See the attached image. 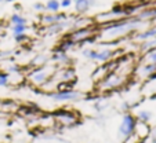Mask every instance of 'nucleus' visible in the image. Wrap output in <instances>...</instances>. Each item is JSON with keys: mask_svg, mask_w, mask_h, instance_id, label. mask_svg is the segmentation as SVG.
Instances as JSON below:
<instances>
[{"mask_svg": "<svg viewBox=\"0 0 156 143\" xmlns=\"http://www.w3.org/2000/svg\"><path fill=\"white\" fill-rule=\"evenodd\" d=\"M144 21L138 18H123V19H116L111 22L104 23V26L100 30V37L102 40H115V39L127 36L130 32L137 30L142 25Z\"/></svg>", "mask_w": 156, "mask_h": 143, "instance_id": "f257e3e1", "label": "nucleus"}, {"mask_svg": "<svg viewBox=\"0 0 156 143\" xmlns=\"http://www.w3.org/2000/svg\"><path fill=\"white\" fill-rule=\"evenodd\" d=\"M47 97L55 102H76L82 99L83 94L73 88H66V90H57L53 92H48Z\"/></svg>", "mask_w": 156, "mask_h": 143, "instance_id": "f03ea898", "label": "nucleus"}, {"mask_svg": "<svg viewBox=\"0 0 156 143\" xmlns=\"http://www.w3.org/2000/svg\"><path fill=\"white\" fill-rule=\"evenodd\" d=\"M136 127H137L136 117L130 113L123 114L122 123H120V125H119V135L123 138H130L134 132H136Z\"/></svg>", "mask_w": 156, "mask_h": 143, "instance_id": "7ed1b4c3", "label": "nucleus"}, {"mask_svg": "<svg viewBox=\"0 0 156 143\" xmlns=\"http://www.w3.org/2000/svg\"><path fill=\"white\" fill-rule=\"evenodd\" d=\"M93 36H95V30L91 25V26H87V28L73 29L66 37H68L69 40L73 41L75 44H79V43H86V41H88Z\"/></svg>", "mask_w": 156, "mask_h": 143, "instance_id": "20e7f679", "label": "nucleus"}, {"mask_svg": "<svg viewBox=\"0 0 156 143\" xmlns=\"http://www.w3.org/2000/svg\"><path fill=\"white\" fill-rule=\"evenodd\" d=\"M124 83V77L122 74L116 73V72H109L104 79L100 80V88L101 90H115V88L120 87Z\"/></svg>", "mask_w": 156, "mask_h": 143, "instance_id": "39448f33", "label": "nucleus"}, {"mask_svg": "<svg viewBox=\"0 0 156 143\" xmlns=\"http://www.w3.org/2000/svg\"><path fill=\"white\" fill-rule=\"evenodd\" d=\"M51 77V72L47 69L46 66H40V67H36L33 69L32 72L29 73L28 79L32 84H36V85H43L48 81V79Z\"/></svg>", "mask_w": 156, "mask_h": 143, "instance_id": "423d86ee", "label": "nucleus"}, {"mask_svg": "<svg viewBox=\"0 0 156 143\" xmlns=\"http://www.w3.org/2000/svg\"><path fill=\"white\" fill-rule=\"evenodd\" d=\"M69 15L66 12H41L40 14V23L47 26V25H53L57 22H62V21L69 19Z\"/></svg>", "mask_w": 156, "mask_h": 143, "instance_id": "0eeeda50", "label": "nucleus"}, {"mask_svg": "<svg viewBox=\"0 0 156 143\" xmlns=\"http://www.w3.org/2000/svg\"><path fill=\"white\" fill-rule=\"evenodd\" d=\"M72 18L73 17H71L66 21H62V22H57V23H53V25H47L46 29H44V33H47V36H54V35H58V33L64 32V30H66V29H71Z\"/></svg>", "mask_w": 156, "mask_h": 143, "instance_id": "6e6552de", "label": "nucleus"}, {"mask_svg": "<svg viewBox=\"0 0 156 143\" xmlns=\"http://www.w3.org/2000/svg\"><path fill=\"white\" fill-rule=\"evenodd\" d=\"M97 6V0H73V7L77 15H84L90 9Z\"/></svg>", "mask_w": 156, "mask_h": 143, "instance_id": "1a4fd4ad", "label": "nucleus"}, {"mask_svg": "<svg viewBox=\"0 0 156 143\" xmlns=\"http://www.w3.org/2000/svg\"><path fill=\"white\" fill-rule=\"evenodd\" d=\"M115 56V51L112 48H101V50H97V54H95V59L94 62H100V63H106L111 59Z\"/></svg>", "mask_w": 156, "mask_h": 143, "instance_id": "9d476101", "label": "nucleus"}, {"mask_svg": "<svg viewBox=\"0 0 156 143\" xmlns=\"http://www.w3.org/2000/svg\"><path fill=\"white\" fill-rule=\"evenodd\" d=\"M55 117H57V120L58 121H61L64 125H66V127H71V125H73L75 123H76V117L73 116V114L71 113V111H68V110H61V111H58V113L55 114Z\"/></svg>", "mask_w": 156, "mask_h": 143, "instance_id": "9b49d317", "label": "nucleus"}, {"mask_svg": "<svg viewBox=\"0 0 156 143\" xmlns=\"http://www.w3.org/2000/svg\"><path fill=\"white\" fill-rule=\"evenodd\" d=\"M51 61H54L58 65H64V66H68V63L71 62V58H69L68 53H62L59 50H55L54 54L51 55Z\"/></svg>", "mask_w": 156, "mask_h": 143, "instance_id": "f8f14e48", "label": "nucleus"}, {"mask_svg": "<svg viewBox=\"0 0 156 143\" xmlns=\"http://www.w3.org/2000/svg\"><path fill=\"white\" fill-rule=\"evenodd\" d=\"M76 77V72H75L73 67L66 66L59 72V79H61L62 83H71L72 80Z\"/></svg>", "mask_w": 156, "mask_h": 143, "instance_id": "ddd939ff", "label": "nucleus"}, {"mask_svg": "<svg viewBox=\"0 0 156 143\" xmlns=\"http://www.w3.org/2000/svg\"><path fill=\"white\" fill-rule=\"evenodd\" d=\"M153 37H156V26L149 28V29L144 30V32H141V33H137V35L134 36V40L142 43V41L149 40V39H153Z\"/></svg>", "mask_w": 156, "mask_h": 143, "instance_id": "4468645a", "label": "nucleus"}, {"mask_svg": "<svg viewBox=\"0 0 156 143\" xmlns=\"http://www.w3.org/2000/svg\"><path fill=\"white\" fill-rule=\"evenodd\" d=\"M138 73L141 74V76H145V77L153 76V74H156V63H151V62H148V63L142 65V66L140 67Z\"/></svg>", "mask_w": 156, "mask_h": 143, "instance_id": "2eb2a0df", "label": "nucleus"}, {"mask_svg": "<svg viewBox=\"0 0 156 143\" xmlns=\"http://www.w3.org/2000/svg\"><path fill=\"white\" fill-rule=\"evenodd\" d=\"M75 46H76V44H75L73 41L69 40L68 37H65L64 40L59 43V46H58V48H57V50L62 51V53H69L72 48H75Z\"/></svg>", "mask_w": 156, "mask_h": 143, "instance_id": "dca6fc26", "label": "nucleus"}, {"mask_svg": "<svg viewBox=\"0 0 156 143\" xmlns=\"http://www.w3.org/2000/svg\"><path fill=\"white\" fill-rule=\"evenodd\" d=\"M10 23L11 25H24V23H28V21L20 12H14V14L10 15Z\"/></svg>", "mask_w": 156, "mask_h": 143, "instance_id": "f3484780", "label": "nucleus"}, {"mask_svg": "<svg viewBox=\"0 0 156 143\" xmlns=\"http://www.w3.org/2000/svg\"><path fill=\"white\" fill-rule=\"evenodd\" d=\"M44 6H46V11H48V12H58L59 9H61L59 0H47L44 3Z\"/></svg>", "mask_w": 156, "mask_h": 143, "instance_id": "a211bd4d", "label": "nucleus"}, {"mask_svg": "<svg viewBox=\"0 0 156 143\" xmlns=\"http://www.w3.org/2000/svg\"><path fill=\"white\" fill-rule=\"evenodd\" d=\"M28 30V23L24 25H11V35L17 36V35H25Z\"/></svg>", "mask_w": 156, "mask_h": 143, "instance_id": "6ab92c4d", "label": "nucleus"}, {"mask_svg": "<svg viewBox=\"0 0 156 143\" xmlns=\"http://www.w3.org/2000/svg\"><path fill=\"white\" fill-rule=\"evenodd\" d=\"M136 118L138 121H141V123H148V121L152 118V113H151L149 110H140Z\"/></svg>", "mask_w": 156, "mask_h": 143, "instance_id": "aec40b11", "label": "nucleus"}, {"mask_svg": "<svg viewBox=\"0 0 156 143\" xmlns=\"http://www.w3.org/2000/svg\"><path fill=\"white\" fill-rule=\"evenodd\" d=\"M156 47V37L153 39H149V40H145L141 43V51H145L147 53L148 50H151V48H155Z\"/></svg>", "mask_w": 156, "mask_h": 143, "instance_id": "412c9836", "label": "nucleus"}, {"mask_svg": "<svg viewBox=\"0 0 156 143\" xmlns=\"http://www.w3.org/2000/svg\"><path fill=\"white\" fill-rule=\"evenodd\" d=\"M10 84V74L0 70V87H7Z\"/></svg>", "mask_w": 156, "mask_h": 143, "instance_id": "4be33fe9", "label": "nucleus"}, {"mask_svg": "<svg viewBox=\"0 0 156 143\" xmlns=\"http://www.w3.org/2000/svg\"><path fill=\"white\" fill-rule=\"evenodd\" d=\"M145 59H147L148 62H151V63H156V47L147 51V54H145Z\"/></svg>", "mask_w": 156, "mask_h": 143, "instance_id": "5701e85b", "label": "nucleus"}, {"mask_svg": "<svg viewBox=\"0 0 156 143\" xmlns=\"http://www.w3.org/2000/svg\"><path fill=\"white\" fill-rule=\"evenodd\" d=\"M47 56L46 55H37L35 59H33V62L32 63L35 65V66H37V67H40V66H44V63L47 62Z\"/></svg>", "mask_w": 156, "mask_h": 143, "instance_id": "b1692460", "label": "nucleus"}, {"mask_svg": "<svg viewBox=\"0 0 156 143\" xmlns=\"http://www.w3.org/2000/svg\"><path fill=\"white\" fill-rule=\"evenodd\" d=\"M7 73L9 74H20L21 73V66H18L17 63H12L9 66V69H7Z\"/></svg>", "mask_w": 156, "mask_h": 143, "instance_id": "393cba45", "label": "nucleus"}, {"mask_svg": "<svg viewBox=\"0 0 156 143\" xmlns=\"http://www.w3.org/2000/svg\"><path fill=\"white\" fill-rule=\"evenodd\" d=\"M32 7H33V10H35L36 12H40V14L46 11V6H44V3H41V2H36Z\"/></svg>", "mask_w": 156, "mask_h": 143, "instance_id": "a878e982", "label": "nucleus"}, {"mask_svg": "<svg viewBox=\"0 0 156 143\" xmlns=\"http://www.w3.org/2000/svg\"><path fill=\"white\" fill-rule=\"evenodd\" d=\"M59 6L61 9H69L73 6V0H59Z\"/></svg>", "mask_w": 156, "mask_h": 143, "instance_id": "bb28decb", "label": "nucleus"}, {"mask_svg": "<svg viewBox=\"0 0 156 143\" xmlns=\"http://www.w3.org/2000/svg\"><path fill=\"white\" fill-rule=\"evenodd\" d=\"M12 39H14L15 43H24V41L28 39V36H27V33H25V35H17V36H12Z\"/></svg>", "mask_w": 156, "mask_h": 143, "instance_id": "cd10ccee", "label": "nucleus"}, {"mask_svg": "<svg viewBox=\"0 0 156 143\" xmlns=\"http://www.w3.org/2000/svg\"><path fill=\"white\" fill-rule=\"evenodd\" d=\"M12 55V51H0V59L7 58V56H11Z\"/></svg>", "mask_w": 156, "mask_h": 143, "instance_id": "c85d7f7f", "label": "nucleus"}, {"mask_svg": "<svg viewBox=\"0 0 156 143\" xmlns=\"http://www.w3.org/2000/svg\"><path fill=\"white\" fill-rule=\"evenodd\" d=\"M2 28H3V22H0V30H2Z\"/></svg>", "mask_w": 156, "mask_h": 143, "instance_id": "c756f323", "label": "nucleus"}, {"mask_svg": "<svg viewBox=\"0 0 156 143\" xmlns=\"http://www.w3.org/2000/svg\"><path fill=\"white\" fill-rule=\"evenodd\" d=\"M152 143H156V139H155V140H153V142H152Z\"/></svg>", "mask_w": 156, "mask_h": 143, "instance_id": "7c9ffc66", "label": "nucleus"}, {"mask_svg": "<svg viewBox=\"0 0 156 143\" xmlns=\"http://www.w3.org/2000/svg\"><path fill=\"white\" fill-rule=\"evenodd\" d=\"M2 2H3V0H0V3H2Z\"/></svg>", "mask_w": 156, "mask_h": 143, "instance_id": "2f4dec72", "label": "nucleus"}]
</instances>
